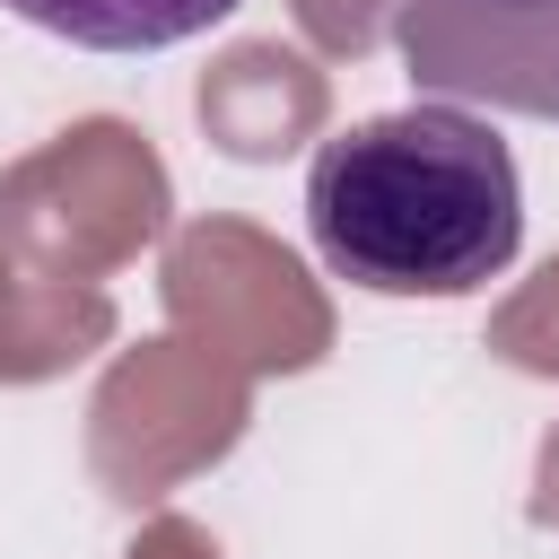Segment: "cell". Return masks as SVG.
<instances>
[{
  "label": "cell",
  "mask_w": 559,
  "mask_h": 559,
  "mask_svg": "<svg viewBox=\"0 0 559 559\" xmlns=\"http://www.w3.org/2000/svg\"><path fill=\"white\" fill-rule=\"evenodd\" d=\"M314 253L376 297H472L524 245V175L463 105L367 114L306 166Z\"/></svg>",
  "instance_id": "obj_1"
},
{
  "label": "cell",
  "mask_w": 559,
  "mask_h": 559,
  "mask_svg": "<svg viewBox=\"0 0 559 559\" xmlns=\"http://www.w3.org/2000/svg\"><path fill=\"white\" fill-rule=\"evenodd\" d=\"M0 9L61 44H87V52H166V44H192L218 17H236L245 0H0Z\"/></svg>",
  "instance_id": "obj_2"
},
{
  "label": "cell",
  "mask_w": 559,
  "mask_h": 559,
  "mask_svg": "<svg viewBox=\"0 0 559 559\" xmlns=\"http://www.w3.org/2000/svg\"><path fill=\"white\" fill-rule=\"evenodd\" d=\"M454 9H559V0H454Z\"/></svg>",
  "instance_id": "obj_3"
}]
</instances>
